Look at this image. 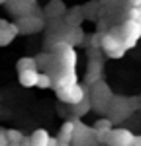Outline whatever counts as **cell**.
<instances>
[{
    "label": "cell",
    "mask_w": 141,
    "mask_h": 146,
    "mask_svg": "<svg viewBox=\"0 0 141 146\" xmlns=\"http://www.w3.org/2000/svg\"><path fill=\"white\" fill-rule=\"evenodd\" d=\"M114 100V94L112 90L108 88V84L106 82H94L92 84V90H90V101H92V109L100 113H106L108 111V107H110V103Z\"/></svg>",
    "instance_id": "obj_1"
},
{
    "label": "cell",
    "mask_w": 141,
    "mask_h": 146,
    "mask_svg": "<svg viewBox=\"0 0 141 146\" xmlns=\"http://www.w3.org/2000/svg\"><path fill=\"white\" fill-rule=\"evenodd\" d=\"M135 109H137L135 100H131V98H116L114 96V100H112L110 107H108V115H110L112 123H120V121L128 119Z\"/></svg>",
    "instance_id": "obj_2"
},
{
    "label": "cell",
    "mask_w": 141,
    "mask_h": 146,
    "mask_svg": "<svg viewBox=\"0 0 141 146\" xmlns=\"http://www.w3.org/2000/svg\"><path fill=\"white\" fill-rule=\"evenodd\" d=\"M100 45L108 53V56H112V58H120V56L128 51V47L124 45V39H122L120 31H116V33H106L102 37V41H100Z\"/></svg>",
    "instance_id": "obj_3"
},
{
    "label": "cell",
    "mask_w": 141,
    "mask_h": 146,
    "mask_svg": "<svg viewBox=\"0 0 141 146\" xmlns=\"http://www.w3.org/2000/svg\"><path fill=\"white\" fill-rule=\"evenodd\" d=\"M120 35H122L124 45L128 47V49L135 47V43L139 41V37H141V25H139V22L128 18V22L120 27Z\"/></svg>",
    "instance_id": "obj_4"
},
{
    "label": "cell",
    "mask_w": 141,
    "mask_h": 146,
    "mask_svg": "<svg viewBox=\"0 0 141 146\" xmlns=\"http://www.w3.org/2000/svg\"><path fill=\"white\" fill-rule=\"evenodd\" d=\"M57 96H59L61 101H65L69 105H77V103H81L86 98V90H84V86H81V84H73L69 88L57 90Z\"/></svg>",
    "instance_id": "obj_5"
},
{
    "label": "cell",
    "mask_w": 141,
    "mask_h": 146,
    "mask_svg": "<svg viewBox=\"0 0 141 146\" xmlns=\"http://www.w3.org/2000/svg\"><path fill=\"white\" fill-rule=\"evenodd\" d=\"M135 140V135L128 129H112L106 144L108 146H131Z\"/></svg>",
    "instance_id": "obj_6"
},
{
    "label": "cell",
    "mask_w": 141,
    "mask_h": 146,
    "mask_svg": "<svg viewBox=\"0 0 141 146\" xmlns=\"http://www.w3.org/2000/svg\"><path fill=\"white\" fill-rule=\"evenodd\" d=\"M16 23H18L20 33H37V31L43 29V20H41L39 16H34V14L22 16Z\"/></svg>",
    "instance_id": "obj_7"
},
{
    "label": "cell",
    "mask_w": 141,
    "mask_h": 146,
    "mask_svg": "<svg viewBox=\"0 0 141 146\" xmlns=\"http://www.w3.org/2000/svg\"><path fill=\"white\" fill-rule=\"evenodd\" d=\"M20 33L18 29V23H8V22H2L0 25V43L2 45H8L16 35Z\"/></svg>",
    "instance_id": "obj_8"
},
{
    "label": "cell",
    "mask_w": 141,
    "mask_h": 146,
    "mask_svg": "<svg viewBox=\"0 0 141 146\" xmlns=\"http://www.w3.org/2000/svg\"><path fill=\"white\" fill-rule=\"evenodd\" d=\"M6 6H8L10 12H12V14H16L18 18L32 14V2H26V0H8Z\"/></svg>",
    "instance_id": "obj_9"
},
{
    "label": "cell",
    "mask_w": 141,
    "mask_h": 146,
    "mask_svg": "<svg viewBox=\"0 0 141 146\" xmlns=\"http://www.w3.org/2000/svg\"><path fill=\"white\" fill-rule=\"evenodd\" d=\"M18 80H20V84L23 88H37L39 72H37V68H34V70H20Z\"/></svg>",
    "instance_id": "obj_10"
},
{
    "label": "cell",
    "mask_w": 141,
    "mask_h": 146,
    "mask_svg": "<svg viewBox=\"0 0 141 146\" xmlns=\"http://www.w3.org/2000/svg\"><path fill=\"white\" fill-rule=\"evenodd\" d=\"M57 138H59V142H63V144H73V138H75V119L63 123V127L59 129Z\"/></svg>",
    "instance_id": "obj_11"
},
{
    "label": "cell",
    "mask_w": 141,
    "mask_h": 146,
    "mask_svg": "<svg viewBox=\"0 0 141 146\" xmlns=\"http://www.w3.org/2000/svg\"><path fill=\"white\" fill-rule=\"evenodd\" d=\"M73 107V113H75V119H81L82 115H86V113L92 109V101H90V96H86L81 103H77V105H70Z\"/></svg>",
    "instance_id": "obj_12"
},
{
    "label": "cell",
    "mask_w": 141,
    "mask_h": 146,
    "mask_svg": "<svg viewBox=\"0 0 141 146\" xmlns=\"http://www.w3.org/2000/svg\"><path fill=\"white\" fill-rule=\"evenodd\" d=\"M49 133H47L45 129H37L34 131V135L30 136V140H32V146H47L49 144Z\"/></svg>",
    "instance_id": "obj_13"
},
{
    "label": "cell",
    "mask_w": 141,
    "mask_h": 146,
    "mask_svg": "<svg viewBox=\"0 0 141 146\" xmlns=\"http://www.w3.org/2000/svg\"><path fill=\"white\" fill-rule=\"evenodd\" d=\"M16 68H18V72L20 70H34V68H37V58H34V56H23V58L18 60Z\"/></svg>",
    "instance_id": "obj_14"
},
{
    "label": "cell",
    "mask_w": 141,
    "mask_h": 146,
    "mask_svg": "<svg viewBox=\"0 0 141 146\" xmlns=\"http://www.w3.org/2000/svg\"><path fill=\"white\" fill-rule=\"evenodd\" d=\"M37 88H41V90H49V88H53V76H51L49 72H39Z\"/></svg>",
    "instance_id": "obj_15"
},
{
    "label": "cell",
    "mask_w": 141,
    "mask_h": 146,
    "mask_svg": "<svg viewBox=\"0 0 141 146\" xmlns=\"http://www.w3.org/2000/svg\"><path fill=\"white\" fill-rule=\"evenodd\" d=\"M81 22H82V12L81 10L67 14V23H69V27H79Z\"/></svg>",
    "instance_id": "obj_16"
},
{
    "label": "cell",
    "mask_w": 141,
    "mask_h": 146,
    "mask_svg": "<svg viewBox=\"0 0 141 146\" xmlns=\"http://www.w3.org/2000/svg\"><path fill=\"white\" fill-rule=\"evenodd\" d=\"M92 129L94 131H110L112 129V119H98Z\"/></svg>",
    "instance_id": "obj_17"
},
{
    "label": "cell",
    "mask_w": 141,
    "mask_h": 146,
    "mask_svg": "<svg viewBox=\"0 0 141 146\" xmlns=\"http://www.w3.org/2000/svg\"><path fill=\"white\" fill-rule=\"evenodd\" d=\"M6 136H8V142H22V138H23V135L18 131V129L6 131Z\"/></svg>",
    "instance_id": "obj_18"
},
{
    "label": "cell",
    "mask_w": 141,
    "mask_h": 146,
    "mask_svg": "<svg viewBox=\"0 0 141 146\" xmlns=\"http://www.w3.org/2000/svg\"><path fill=\"white\" fill-rule=\"evenodd\" d=\"M0 146H8V136L4 131H0Z\"/></svg>",
    "instance_id": "obj_19"
},
{
    "label": "cell",
    "mask_w": 141,
    "mask_h": 146,
    "mask_svg": "<svg viewBox=\"0 0 141 146\" xmlns=\"http://www.w3.org/2000/svg\"><path fill=\"white\" fill-rule=\"evenodd\" d=\"M47 146H59V138H49V144Z\"/></svg>",
    "instance_id": "obj_20"
},
{
    "label": "cell",
    "mask_w": 141,
    "mask_h": 146,
    "mask_svg": "<svg viewBox=\"0 0 141 146\" xmlns=\"http://www.w3.org/2000/svg\"><path fill=\"white\" fill-rule=\"evenodd\" d=\"M128 2H129V6H135V8L141 6V0H128Z\"/></svg>",
    "instance_id": "obj_21"
},
{
    "label": "cell",
    "mask_w": 141,
    "mask_h": 146,
    "mask_svg": "<svg viewBox=\"0 0 141 146\" xmlns=\"http://www.w3.org/2000/svg\"><path fill=\"white\" fill-rule=\"evenodd\" d=\"M131 146H141V136H135V140H133Z\"/></svg>",
    "instance_id": "obj_22"
},
{
    "label": "cell",
    "mask_w": 141,
    "mask_h": 146,
    "mask_svg": "<svg viewBox=\"0 0 141 146\" xmlns=\"http://www.w3.org/2000/svg\"><path fill=\"white\" fill-rule=\"evenodd\" d=\"M137 22H139V25H141V6H139V12H137V18H135Z\"/></svg>",
    "instance_id": "obj_23"
},
{
    "label": "cell",
    "mask_w": 141,
    "mask_h": 146,
    "mask_svg": "<svg viewBox=\"0 0 141 146\" xmlns=\"http://www.w3.org/2000/svg\"><path fill=\"white\" fill-rule=\"evenodd\" d=\"M8 146H22L20 142H8Z\"/></svg>",
    "instance_id": "obj_24"
},
{
    "label": "cell",
    "mask_w": 141,
    "mask_h": 146,
    "mask_svg": "<svg viewBox=\"0 0 141 146\" xmlns=\"http://www.w3.org/2000/svg\"><path fill=\"white\" fill-rule=\"evenodd\" d=\"M59 146H70V144H63V142H59Z\"/></svg>",
    "instance_id": "obj_25"
},
{
    "label": "cell",
    "mask_w": 141,
    "mask_h": 146,
    "mask_svg": "<svg viewBox=\"0 0 141 146\" xmlns=\"http://www.w3.org/2000/svg\"><path fill=\"white\" fill-rule=\"evenodd\" d=\"M6 2H8V0H0V4H6Z\"/></svg>",
    "instance_id": "obj_26"
},
{
    "label": "cell",
    "mask_w": 141,
    "mask_h": 146,
    "mask_svg": "<svg viewBox=\"0 0 141 146\" xmlns=\"http://www.w3.org/2000/svg\"><path fill=\"white\" fill-rule=\"evenodd\" d=\"M26 2H32V4H34V0H26Z\"/></svg>",
    "instance_id": "obj_27"
},
{
    "label": "cell",
    "mask_w": 141,
    "mask_h": 146,
    "mask_svg": "<svg viewBox=\"0 0 141 146\" xmlns=\"http://www.w3.org/2000/svg\"><path fill=\"white\" fill-rule=\"evenodd\" d=\"M0 25H2V20H0Z\"/></svg>",
    "instance_id": "obj_28"
},
{
    "label": "cell",
    "mask_w": 141,
    "mask_h": 146,
    "mask_svg": "<svg viewBox=\"0 0 141 146\" xmlns=\"http://www.w3.org/2000/svg\"><path fill=\"white\" fill-rule=\"evenodd\" d=\"M0 45H2V43H0Z\"/></svg>",
    "instance_id": "obj_29"
}]
</instances>
